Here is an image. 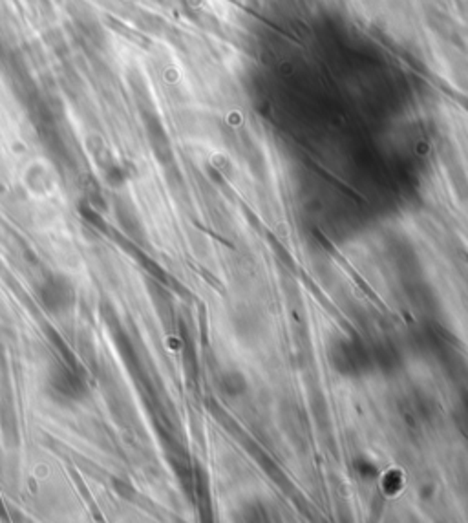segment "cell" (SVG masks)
I'll use <instances>...</instances> for the list:
<instances>
[{"instance_id": "6da1fadb", "label": "cell", "mask_w": 468, "mask_h": 523, "mask_svg": "<svg viewBox=\"0 0 468 523\" xmlns=\"http://www.w3.org/2000/svg\"><path fill=\"white\" fill-rule=\"evenodd\" d=\"M50 388L64 401H79L88 393L84 379L73 368L55 364L50 372Z\"/></svg>"}, {"instance_id": "7a4b0ae2", "label": "cell", "mask_w": 468, "mask_h": 523, "mask_svg": "<svg viewBox=\"0 0 468 523\" xmlns=\"http://www.w3.org/2000/svg\"><path fill=\"white\" fill-rule=\"evenodd\" d=\"M39 299L48 311L59 313V311H66L72 308L75 302V291H73L72 284L64 278L50 277L42 282L41 289H39Z\"/></svg>"}, {"instance_id": "3957f363", "label": "cell", "mask_w": 468, "mask_h": 523, "mask_svg": "<svg viewBox=\"0 0 468 523\" xmlns=\"http://www.w3.org/2000/svg\"><path fill=\"white\" fill-rule=\"evenodd\" d=\"M44 44L57 57H66L68 53H70V42H68L66 35L59 28H52V30H48L44 33Z\"/></svg>"}, {"instance_id": "277c9868", "label": "cell", "mask_w": 468, "mask_h": 523, "mask_svg": "<svg viewBox=\"0 0 468 523\" xmlns=\"http://www.w3.org/2000/svg\"><path fill=\"white\" fill-rule=\"evenodd\" d=\"M26 178H28V185H30V188L35 190V193H44V190L48 188V185H50L46 170H44L42 167H39V165H35V167H32L30 170H28Z\"/></svg>"}]
</instances>
